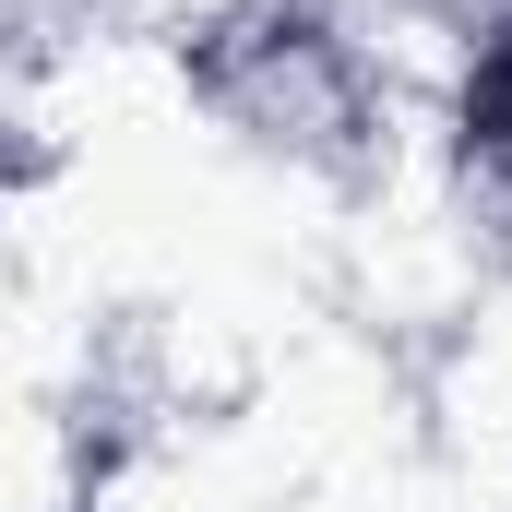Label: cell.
<instances>
[{
	"mask_svg": "<svg viewBox=\"0 0 512 512\" xmlns=\"http://www.w3.org/2000/svg\"><path fill=\"white\" fill-rule=\"evenodd\" d=\"M465 143L477 155H512V24L477 48V72H465Z\"/></svg>",
	"mask_w": 512,
	"mask_h": 512,
	"instance_id": "cell-1",
	"label": "cell"
}]
</instances>
